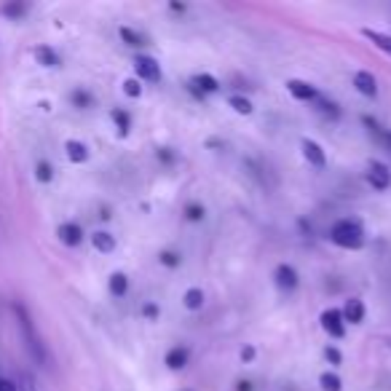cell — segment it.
Wrapping results in <instances>:
<instances>
[{
    "mask_svg": "<svg viewBox=\"0 0 391 391\" xmlns=\"http://www.w3.org/2000/svg\"><path fill=\"white\" fill-rule=\"evenodd\" d=\"M123 94H126V97H139V94H142V86H139V81H137V78L123 81Z\"/></svg>",
    "mask_w": 391,
    "mask_h": 391,
    "instance_id": "f546056e",
    "label": "cell"
},
{
    "mask_svg": "<svg viewBox=\"0 0 391 391\" xmlns=\"http://www.w3.org/2000/svg\"><path fill=\"white\" fill-rule=\"evenodd\" d=\"M110 118H113V123H116V129H118L121 137L129 135V129H132V116L126 113V110H121V107H116L113 113H110Z\"/></svg>",
    "mask_w": 391,
    "mask_h": 391,
    "instance_id": "ac0fdd59",
    "label": "cell"
},
{
    "mask_svg": "<svg viewBox=\"0 0 391 391\" xmlns=\"http://www.w3.org/2000/svg\"><path fill=\"white\" fill-rule=\"evenodd\" d=\"M330 241L340 250H362L365 247V231L357 220H338L330 228Z\"/></svg>",
    "mask_w": 391,
    "mask_h": 391,
    "instance_id": "6da1fadb",
    "label": "cell"
},
{
    "mask_svg": "<svg viewBox=\"0 0 391 391\" xmlns=\"http://www.w3.org/2000/svg\"><path fill=\"white\" fill-rule=\"evenodd\" d=\"M121 38H123L129 46H145V38L139 33H135L132 27H121Z\"/></svg>",
    "mask_w": 391,
    "mask_h": 391,
    "instance_id": "d4e9b609",
    "label": "cell"
},
{
    "mask_svg": "<svg viewBox=\"0 0 391 391\" xmlns=\"http://www.w3.org/2000/svg\"><path fill=\"white\" fill-rule=\"evenodd\" d=\"M322 330L330 338H343V335H346V322H343L338 308H327V311H322Z\"/></svg>",
    "mask_w": 391,
    "mask_h": 391,
    "instance_id": "277c9868",
    "label": "cell"
},
{
    "mask_svg": "<svg viewBox=\"0 0 391 391\" xmlns=\"http://www.w3.org/2000/svg\"><path fill=\"white\" fill-rule=\"evenodd\" d=\"M65 151H68V158L72 164H84V161H89V148H86L84 142H78V139H68V142H65Z\"/></svg>",
    "mask_w": 391,
    "mask_h": 391,
    "instance_id": "2e32d148",
    "label": "cell"
},
{
    "mask_svg": "<svg viewBox=\"0 0 391 391\" xmlns=\"http://www.w3.org/2000/svg\"><path fill=\"white\" fill-rule=\"evenodd\" d=\"M169 8L174 11V14H185V6H183V3H171Z\"/></svg>",
    "mask_w": 391,
    "mask_h": 391,
    "instance_id": "f35d334b",
    "label": "cell"
},
{
    "mask_svg": "<svg viewBox=\"0 0 391 391\" xmlns=\"http://www.w3.org/2000/svg\"><path fill=\"white\" fill-rule=\"evenodd\" d=\"M183 303H185L187 311H201V306H204V292L199 287H190L185 292V298H183Z\"/></svg>",
    "mask_w": 391,
    "mask_h": 391,
    "instance_id": "ffe728a7",
    "label": "cell"
},
{
    "mask_svg": "<svg viewBox=\"0 0 391 391\" xmlns=\"http://www.w3.org/2000/svg\"><path fill=\"white\" fill-rule=\"evenodd\" d=\"M135 70H137V81H148V84H158L161 81V65L155 62L153 56L139 54L135 59Z\"/></svg>",
    "mask_w": 391,
    "mask_h": 391,
    "instance_id": "3957f363",
    "label": "cell"
},
{
    "mask_svg": "<svg viewBox=\"0 0 391 391\" xmlns=\"http://www.w3.org/2000/svg\"><path fill=\"white\" fill-rule=\"evenodd\" d=\"M158 155H161V161H164V164H171V161H174V155L169 153V148H161Z\"/></svg>",
    "mask_w": 391,
    "mask_h": 391,
    "instance_id": "8d00e7d4",
    "label": "cell"
},
{
    "mask_svg": "<svg viewBox=\"0 0 391 391\" xmlns=\"http://www.w3.org/2000/svg\"><path fill=\"white\" fill-rule=\"evenodd\" d=\"M91 244H94V250L97 252H113L116 250V236L113 233H107V231H94L91 233Z\"/></svg>",
    "mask_w": 391,
    "mask_h": 391,
    "instance_id": "9a60e30c",
    "label": "cell"
},
{
    "mask_svg": "<svg viewBox=\"0 0 391 391\" xmlns=\"http://www.w3.org/2000/svg\"><path fill=\"white\" fill-rule=\"evenodd\" d=\"M236 391H252V383H250V381H238Z\"/></svg>",
    "mask_w": 391,
    "mask_h": 391,
    "instance_id": "74e56055",
    "label": "cell"
},
{
    "mask_svg": "<svg viewBox=\"0 0 391 391\" xmlns=\"http://www.w3.org/2000/svg\"><path fill=\"white\" fill-rule=\"evenodd\" d=\"M319 386H322V391H340L343 389V383H340V378L335 373H322V378H319Z\"/></svg>",
    "mask_w": 391,
    "mask_h": 391,
    "instance_id": "603a6c76",
    "label": "cell"
},
{
    "mask_svg": "<svg viewBox=\"0 0 391 391\" xmlns=\"http://www.w3.org/2000/svg\"><path fill=\"white\" fill-rule=\"evenodd\" d=\"M0 391H17V383H14V381H6V378H0Z\"/></svg>",
    "mask_w": 391,
    "mask_h": 391,
    "instance_id": "d590c367",
    "label": "cell"
},
{
    "mask_svg": "<svg viewBox=\"0 0 391 391\" xmlns=\"http://www.w3.org/2000/svg\"><path fill=\"white\" fill-rule=\"evenodd\" d=\"M70 100H72L75 107H81V110H84V107H91V94H89V91H81V89H78V91H72V97H70Z\"/></svg>",
    "mask_w": 391,
    "mask_h": 391,
    "instance_id": "83f0119b",
    "label": "cell"
},
{
    "mask_svg": "<svg viewBox=\"0 0 391 391\" xmlns=\"http://www.w3.org/2000/svg\"><path fill=\"white\" fill-rule=\"evenodd\" d=\"M217 89H220L217 78H212V75H206V72H201V75H193V81H190V91H193V94H199V97H204V94H215Z\"/></svg>",
    "mask_w": 391,
    "mask_h": 391,
    "instance_id": "30bf717a",
    "label": "cell"
},
{
    "mask_svg": "<svg viewBox=\"0 0 391 391\" xmlns=\"http://www.w3.org/2000/svg\"><path fill=\"white\" fill-rule=\"evenodd\" d=\"M252 359H255V348H252V346L241 348V362H252Z\"/></svg>",
    "mask_w": 391,
    "mask_h": 391,
    "instance_id": "836d02e7",
    "label": "cell"
},
{
    "mask_svg": "<svg viewBox=\"0 0 391 391\" xmlns=\"http://www.w3.org/2000/svg\"><path fill=\"white\" fill-rule=\"evenodd\" d=\"M303 155H306V161L311 167H316V169H324V164H327V155H324L322 145L319 142H314V139H303Z\"/></svg>",
    "mask_w": 391,
    "mask_h": 391,
    "instance_id": "9c48e42d",
    "label": "cell"
},
{
    "mask_svg": "<svg viewBox=\"0 0 391 391\" xmlns=\"http://www.w3.org/2000/svg\"><path fill=\"white\" fill-rule=\"evenodd\" d=\"M17 391H35L33 381H30L27 375H22V378H19V383H17Z\"/></svg>",
    "mask_w": 391,
    "mask_h": 391,
    "instance_id": "d6a6232c",
    "label": "cell"
},
{
    "mask_svg": "<svg viewBox=\"0 0 391 391\" xmlns=\"http://www.w3.org/2000/svg\"><path fill=\"white\" fill-rule=\"evenodd\" d=\"M354 86H357L359 94H365V97H375V94H378L375 75L373 72H367V70H359L357 75H354Z\"/></svg>",
    "mask_w": 391,
    "mask_h": 391,
    "instance_id": "7c38bea8",
    "label": "cell"
},
{
    "mask_svg": "<svg viewBox=\"0 0 391 391\" xmlns=\"http://www.w3.org/2000/svg\"><path fill=\"white\" fill-rule=\"evenodd\" d=\"M273 279H276V287L284 289V292H292V289L298 287V271H295L292 266H287V263H282V266L276 268Z\"/></svg>",
    "mask_w": 391,
    "mask_h": 391,
    "instance_id": "ba28073f",
    "label": "cell"
},
{
    "mask_svg": "<svg viewBox=\"0 0 391 391\" xmlns=\"http://www.w3.org/2000/svg\"><path fill=\"white\" fill-rule=\"evenodd\" d=\"M35 177H38L40 183H52V177H54L52 164H49V161H40V164L35 167Z\"/></svg>",
    "mask_w": 391,
    "mask_h": 391,
    "instance_id": "4316f807",
    "label": "cell"
},
{
    "mask_svg": "<svg viewBox=\"0 0 391 391\" xmlns=\"http://www.w3.org/2000/svg\"><path fill=\"white\" fill-rule=\"evenodd\" d=\"M126 289H129V279H126V273H113V276H110V292H113L116 298H123V295H126Z\"/></svg>",
    "mask_w": 391,
    "mask_h": 391,
    "instance_id": "44dd1931",
    "label": "cell"
},
{
    "mask_svg": "<svg viewBox=\"0 0 391 391\" xmlns=\"http://www.w3.org/2000/svg\"><path fill=\"white\" fill-rule=\"evenodd\" d=\"M324 357H327V362H332V365H340V359H343L335 346H327V348H324Z\"/></svg>",
    "mask_w": 391,
    "mask_h": 391,
    "instance_id": "1f68e13d",
    "label": "cell"
},
{
    "mask_svg": "<svg viewBox=\"0 0 391 391\" xmlns=\"http://www.w3.org/2000/svg\"><path fill=\"white\" fill-rule=\"evenodd\" d=\"M35 59H38L43 68H56V65H59V56H56V52L49 49V46H38V49H35Z\"/></svg>",
    "mask_w": 391,
    "mask_h": 391,
    "instance_id": "d6986e66",
    "label": "cell"
},
{
    "mask_svg": "<svg viewBox=\"0 0 391 391\" xmlns=\"http://www.w3.org/2000/svg\"><path fill=\"white\" fill-rule=\"evenodd\" d=\"M228 105L236 110L238 116H250V113H252V102H250L247 97H238V94H233V97H228Z\"/></svg>",
    "mask_w": 391,
    "mask_h": 391,
    "instance_id": "7402d4cb",
    "label": "cell"
},
{
    "mask_svg": "<svg viewBox=\"0 0 391 391\" xmlns=\"http://www.w3.org/2000/svg\"><path fill=\"white\" fill-rule=\"evenodd\" d=\"M367 180L375 190H389L391 185V169L383 164V161H373L370 169H367Z\"/></svg>",
    "mask_w": 391,
    "mask_h": 391,
    "instance_id": "5b68a950",
    "label": "cell"
},
{
    "mask_svg": "<svg viewBox=\"0 0 391 391\" xmlns=\"http://www.w3.org/2000/svg\"><path fill=\"white\" fill-rule=\"evenodd\" d=\"M142 314H145L148 319H155V316H158V306H153V303H148V306L142 308Z\"/></svg>",
    "mask_w": 391,
    "mask_h": 391,
    "instance_id": "e575fe53",
    "label": "cell"
},
{
    "mask_svg": "<svg viewBox=\"0 0 391 391\" xmlns=\"http://www.w3.org/2000/svg\"><path fill=\"white\" fill-rule=\"evenodd\" d=\"M314 102L319 105V113H322V116H330V118H338L340 116V110L335 107V102H327L324 97H316Z\"/></svg>",
    "mask_w": 391,
    "mask_h": 391,
    "instance_id": "484cf974",
    "label": "cell"
},
{
    "mask_svg": "<svg viewBox=\"0 0 391 391\" xmlns=\"http://www.w3.org/2000/svg\"><path fill=\"white\" fill-rule=\"evenodd\" d=\"M0 11H3V17L19 19V17H24V14H27V6H24V3H6Z\"/></svg>",
    "mask_w": 391,
    "mask_h": 391,
    "instance_id": "cb8c5ba5",
    "label": "cell"
},
{
    "mask_svg": "<svg viewBox=\"0 0 391 391\" xmlns=\"http://www.w3.org/2000/svg\"><path fill=\"white\" fill-rule=\"evenodd\" d=\"M362 35L373 43V46H378L381 52H386V54H391V35H386V33H378V30H370V27H365L362 30Z\"/></svg>",
    "mask_w": 391,
    "mask_h": 391,
    "instance_id": "e0dca14e",
    "label": "cell"
},
{
    "mask_svg": "<svg viewBox=\"0 0 391 391\" xmlns=\"http://www.w3.org/2000/svg\"><path fill=\"white\" fill-rule=\"evenodd\" d=\"M340 316H343V322L346 324H362V319H365V303H362L359 298L346 300V306H343V311H340Z\"/></svg>",
    "mask_w": 391,
    "mask_h": 391,
    "instance_id": "8fae6325",
    "label": "cell"
},
{
    "mask_svg": "<svg viewBox=\"0 0 391 391\" xmlns=\"http://www.w3.org/2000/svg\"><path fill=\"white\" fill-rule=\"evenodd\" d=\"M14 314H17V319H19V330H22V335H24V346H27V351L33 354V359L38 362V365H43V362H46V348H43V343H40L38 332H35L33 319H30L27 308L17 303V306H14Z\"/></svg>",
    "mask_w": 391,
    "mask_h": 391,
    "instance_id": "7a4b0ae2",
    "label": "cell"
},
{
    "mask_svg": "<svg viewBox=\"0 0 391 391\" xmlns=\"http://www.w3.org/2000/svg\"><path fill=\"white\" fill-rule=\"evenodd\" d=\"M185 217L190 222H199V220H204V206H199V204H187L185 206Z\"/></svg>",
    "mask_w": 391,
    "mask_h": 391,
    "instance_id": "f1b7e54d",
    "label": "cell"
},
{
    "mask_svg": "<svg viewBox=\"0 0 391 391\" xmlns=\"http://www.w3.org/2000/svg\"><path fill=\"white\" fill-rule=\"evenodd\" d=\"M158 263L167 266V268H177V266H180V255H177V252H161V255H158Z\"/></svg>",
    "mask_w": 391,
    "mask_h": 391,
    "instance_id": "4dcf8cb0",
    "label": "cell"
},
{
    "mask_svg": "<svg viewBox=\"0 0 391 391\" xmlns=\"http://www.w3.org/2000/svg\"><path fill=\"white\" fill-rule=\"evenodd\" d=\"M287 91L298 100V102H314V100L319 97V91H316L314 86L306 84V81H298V78L287 81Z\"/></svg>",
    "mask_w": 391,
    "mask_h": 391,
    "instance_id": "8992f818",
    "label": "cell"
},
{
    "mask_svg": "<svg viewBox=\"0 0 391 391\" xmlns=\"http://www.w3.org/2000/svg\"><path fill=\"white\" fill-rule=\"evenodd\" d=\"M56 236H59L62 244H68V247H78L84 241V228L78 222H62L59 231H56Z\"/></svg>",
    "mask_w": 391,
    "mask_h": 391,
    "instance_id": "52a82bcc",
    "label": "cell"
},
{
    "mask_svg": "<svg viewBox=\"0 0 391 391\" xmlns=\"http://www.w3.org/2000/svg\"><path fill=\"white\" fill-rule=\"evenodd\" d=\"M362 121H365L367 132H370V135H373L375 139L383 145V148H389V151H391V132H389V129H383V126H381V123H378L375 118H370V116H365Z\"/></svg>",
    "mask_w": 391,
    "mask_h": 391,
    "instance_id": "5bb4252c",
    "label": "cell"
},
{
    "mask_svg": "<svg viewBox=\"0 0 391 391\" xmlns=\"http://www.w3.org/2000/svg\"><path fill=\"white\" fill-rule=\"evenodd\" d=\"M187 357H190V351H187L185 346H174V348L167 351V359H164V362H167L169 370H183L187 365Z\"/></svg>",
    "mask_w": 391,
    "mask_h": 391,
    "instance_id": "4fadbf2b",
    "label": "cell"
}]
</instances>
